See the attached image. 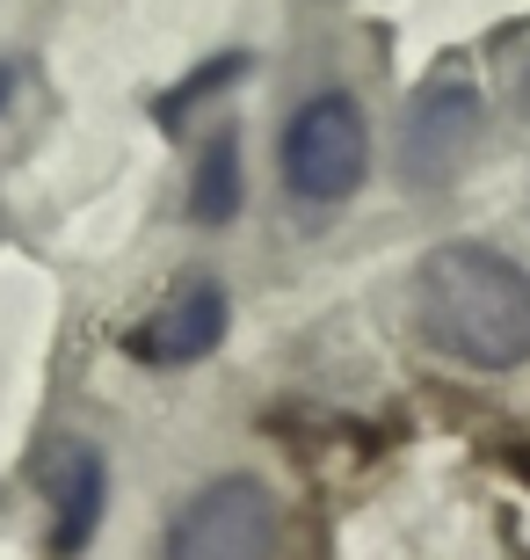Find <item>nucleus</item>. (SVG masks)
Masks as SVG:
<instances>
[{"label": "nucleus", "instance_id": "obj_1", "mask_svg": "<svg viewBox=\"0 0 530 560\" xmlns=\"http://www.w3.org/2000/svg\"><path fill=\"white\" fill-rule=\"evenodd\" d=\"M414 313L422 335L458 364L509 372L530 357V270H516L502 248L450 241L414 277Z\"/></svg>", "mask_w": 530, "mask_h": 560}, {"label": "nucleus", "instance_id": "obj_2", "mask_svg": "<svg viewBox=\"0 0 530 560\" xmlns=\"http://www.w3.org/2000/svg\"><path fill=\"white\" fill-rule=\"evenodd\" d=\"M276 539H284L276 495L247 474H225L175 510L167 560H276Z\"/></svg>", "mask_w": 530, "mask_h": 560}, {"label": "nucleus", "instance_id": "obj_3", "mask_svg": "<svg viewBox=\"0 0 530 560\" xmlns=\"http://www.w3.org/2000/svg\"><path fill=\"white\" fill-rule=\"evenodd\" d=\"M364 167H370V131H364V109L349 103V95H313V103L291 109L284 183L306 205H342L349 189L364 183Z\"/></svg>", "mask_w": 530, "mask_h": 560}, {"label": "nucleus", "instance_id": "obj_4", "mask_svg": "<svg viewBox=\"0 0 530 560\" xmlns=\"http://www.w3.org/2000/svg\"><path fill=\"white\" fill-rule=\"evenodd\" d=\"M480 95H472L466 81H428L422 95H414L408 125H400V167H408L414 189H436L450 183L458 167H466V153L480 145Z\"/></svg>", "mask_w": 530, "mask_h": 560}, {"label": "nucleus", "instance_id": "obj_5", "mask_svg": "<svg viewBox=\"0 0 530 560\" xmlns=\"http://www.w3.org/2000/svg\"><path fill=\"white\" fill-rule=\"evenodd\" d=\"M225 320H233V306H225V284H211V277H189L175 299H167L153 320H145L139 335H131V350L145 357V364H197V357L219 350Z\"/></svg>", "mask_w": 530, "mask_h": 560}, {"label": "nucleus", "instance_id": "obj_6", "mask_svg": "<svg viewBox=\"0 0 530 560\" xmlns=\"http://www.w3.org/2000/svg\"><path fill=\"white\" fill-rule=\"evenodd\" d=\"M103 495H109V474L95 452H73L51 466V502H59V539L66 546H87V532H95V517H103Z\"/></svg>", "mask_w": 530, "mask_h": 560}, {"label": "nucleus", "instance_id": "obj_7", "mask_svg": "<svg viewBox=\"0 0 530 560\" xmlns=\"http://www.w3.org/2000/svg\"><path fill=\"white\" fill-rule=\"evenodd\" d=\"M240 211V139L219 131L204 145V161H197V189H189V219L197 226H225Z\"/></svg>", "mask_w": 530, "mask_h": 560}, {"label": "nucleus", "instance_id": "obj_8", "mask_svg": "<svg viewBox=\"0 0 530 560\" xmlns=\"http://www.w3.org/2000/svg\"><path fill=\"white\" fill-rule=\"evenodd\" d=\"M240 73H247V59H240V51H225V59L197 66V73H189V81L175 88V95H161V103H153V117H161V125H182V109H189V103L219 95V88H225V81H240Z\"/></svg>", "mask_w": 530, "mask_h": 560}, {"label": "nucleus", "instance_id": "obj_9", "mask_svg": "<svg viewBox=\"0 0 530 560\" xmlns=\"http://www.w3.org/2000/svg\"><path fill=\"white\" fill-rule=\"evenodd\" d=\"M523 109H530V73H523Z\"/></svg>", "mask_w": 530, "mask_h": 560}]
</instances>
